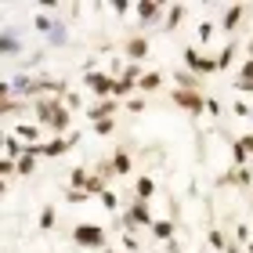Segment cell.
I'll return each mask as SVG.
<instances>
[{
	"instance_id": "obj_48",
	"label": "cell",
	"mask_w": 253,
	"mask_h": 253,
	"mask_svg": "<svg viewBox=\"0 0 253 253\" xmlns=\"http://www.w3.org/2000/svg\"><path fill=\"white\" fill-rule=\"evenodd\" d=\"M250 120H253V116H250Z\"/></svg>"
},
{
	"instance_id": "obj_22",
	"label": "cell",
	"mask_w": 253,
	"mask_h": 253,
	"mask_svg": "<svg viewBox=\"0 0 253 253\" xmlns=\"http://www.w3.org/2000/svg\"><path fill=\"white\" fill-rule=\"evenodd\" d=\"M84 192H87V195H105V192H109V181L101 177V174H90L87 185H84Z\"/></svg>"
},
{
	"instance_id": "obj_3",
	"label": "cell",
	"mask_w": 253,
	"mask_h": 253,
	"mask_svg": "<svg viewBox=\"0 0 253 253\" xmlns=\"http://www.w3.org/2000/svg\"><path fill=\"white\" fill-rule=\"evenodd\" d=\"M181 58H185V69L192 76H217V73H221L217 58H213V54H203L199 47H185V51H181Z\"/></svg>"
},
{
	"instance_id": "obj_6",
	"label": "cell",
	"mask_w": 253,
	"mask_h": 253,
	"mask_svg": "<svg viewBox=\"0 0 253 253\" xmlns=\"http://www.w3.org/2000/svg\"><path fill=\"white\" fill-rule=\"evenodd\" d=\"M163 15H167V7L159 4V0H137L134 4V18L141 22V26H156Z\"/></svg>"
},
{
	"instance_id": "obj_27",
	"label": "cell",
	"mask_w": 253,
	"mask_h": 253,
	"mask_svg": "<svg viewBox=\"0 0 253 253\" xmlns=\"http://www.w3.org/2000/svg\"><path fill=\"white\" fill-rule=\"evenodd\" d=\"M33 174H37V156H22L18 159V177H33Z\"/></svg>"
},
{
	"instance_id": "obj_43",
	"label": "cell",
	"mask_w": 253,
	"mask_h": 253,
	"mask_svg": "<svg viewBox=\"0 0 253 253\" xmlns=\"http://www.w3.org/2000/svg\"><path fill=\"white\" fill-rule=\"evenodd\" d=\"M163 250H167V253H185V250H181V243H177V239H170V243H163Z\"/></svg>"
},
{
	"instance_id": "obj_16",
	"label": "cell",
	"mask_w": 253,
	"mask_h": 253,
	"mask_svg": "<svg viewBox=\"0 0 253 253\" xmlns=\"http://www.w3.org/2000/svg\"><path fill=\"white\" fill-rule=\"evenodd\" d=\"M159 87H163V73H159V69L145 73V76H141V84H137V90H141V94H152V90H159Z\"/></svg>"
},
{
	"instance_id": "obj_5",
	"label": "cell",
	"mask_w": 253,
	"mask_h": 253,
	"mask_svg": "<svg viewBox=\"0 0 253 253\" xmlns=\"http://www.w3.org/2000/svg\"><path fill=\"white\" fill-rule=\"evenodd\" d=\"M170 101H174L181 112H188V116H203V112H206V94H203V90H177L174 87Z\"/></svg>"
},
{
	"instance_id": "obj_36",
	"label": "cell",
	"mask_w": 253,
	"mask_h": 253,
	"mask_svg": "<svg viewBox=\"0 0 253 253\" xmlns=\"http://www.w3.org/2000/svg\"><path fill=\"white\" fill-rule=\"evenodd\" d=\"M130 11H134L130 0H112V15H130Z\"/></svg>"
},
{
	"instance_id": "obj_40",
	"label": "cell",
	"mask_w": 253,
	"mask_h": 253,
	"mask_svg": "<svg viewBox=\"0 0 253 253\" xmlns=\"http://www.w3.org/2000/svg\"><path fill=\"white\" fill-rule=\"evenodd\" d=\"M210 37H213V22H203V26H199V40L206 43Z\"/></svg>"
},
{
	"instance_id": "obj_38",
	"label": "cell",
	"mask_w": 253,
	"mask_h": 253,
	"mask_svg": "<svg viewBox=\"0 0 253 253\" xmlns=\"http://www.w3.org/2000/svg\"><path fill=\"white\" fill-rule=\"evenodd\" d=\"M123 250H130V253H141V243L130 235V232H123Z\"/></svg>"
},
{
	"instance_id": "obj_41",
	"label": "cell",
	"mask_w": 253,
	"mask_h": 253,
	"mask_svg": "<svg viewBox=\"0 0 253 253\" xmlns=\"http://www.w3.org/2000/svg\"><path fill=\"white\" fill-rule=\"evenodd\" d=\"M239 145H243V148H246V156L253 159V134H243V137H239Z\"/></svg>"
},
{
	"instance_id": "obj_14",
	"label": "cell",
	"mask_w": 253,
	"mask_h": 253,
	"mask_svg": "<svg viewBox=\"0 0 253 253\" xmlns=\"http://www.w3.org/2000/svg\"><path fill=\"white\" fill-rule=\"evenodd\" d=\"M26 156V141H22V137H15V134H4V159H18Z\"/></svg>"
},
{
	"instance_id": "obj_39",
	"label": "cell",
	"mask_w": 253,
	"mask_h": 253,
	"mask_svg": "<svg viewBox=\"0 0 253 253\" xmlns=\"http://www.w3.org/2000/svg\"><path fill=\"white\" fill-rule=\"evenodd\" d=\"M221 112H224V109H221V101H217V98H206V116H213V120H217Z\"/></svg>"
},
{
	"instance_id": "obj_13",
	"label": "cell",
	"mask_w": 253,
	"mask_h": 253,
	"mask_svg": "<svg viewBox=\"0 0 253 253\" xmlns=\"http://www.w3.org/2000/svg\"><path fill=\"white\" fill-rule=\"evenodd\" d=\"M69 126H73V112H69L65 109V101H62V109L58 112H54V120H51V126H47V130H54V134H73V130H69Z\"/></svg>"
},
{
	"instance_id": "obj_45",
	"label": "cell",
	"mask_w": 253,
	"mask_h": 253,
	"mask_svg": "<svg viewBox=\"0 0 253 253\" xmlns=\"http://www.w3.org/2000/svg\"><path fill=\"white\" fill-rule=\"evenodd\" d=\"M101 253H120V250H101Z\"/></svg>"
},
{
	"instance_id": "obj_28",
	"label": "cell",
	"mask_w": 253,
	"mask_h": 253,
	"mask_svg": "<svg viewBox=\"0 0 253 253\" xmlns=\"http://www.w3.org/2000/svg\"><path fill=\"white\" fill-rule=\"evenodd\" d=\"M98 203H101V206H105V210H109V213H116V210H120V195H116V192H112V188H109L105 195H98Z\"/></svg>"
},
{
	"instance_id": "obj_35",
	"label": "cell",
	"mask_w": 253,
	"mask_h": 253,
	"mask_svg": "<svg viewBox=\"0 0 253 253\" xmlns=\"http://www.w3.org/2000/svg\"><path fill=\"white\" fill-rule=\"evenodd\" d=\"M87 199H90L87 192H76V188H69V192H65V203H73V206H80V203H87Z\"/></svg>"
},
{
	"instance_id": "obj_9",
	"label": "cell",
	"mask_w": 253,
	"mask_h": 253,
	"mask_svg": "<svg viewBox=\"0 0 253 253\" xmlns=\"http://www.w3.org/2000/svg\"><path fill=\"white\" fill-rule=\"evenodd\" d=\"M123 54H126V62H130V65H141L148 58V40L145 37H130L123 43Z\"/></svg>"
},
{
	"instance_id": "obj_7",
	"label": "cell",
	"mask_w": 253,
	"mask_h": 253,
	"mask_svg": "<svg viewBox=\"0 0 253 253\" xmlns=\"http://www.w3.org/2000/svg\"><path fill=\"white\" fill-rule=\"evenodd\" d=\"M123 109V101L116 98H105V101H94L87 109V123H101V120H116V112Z\"/></svg>"
},
{
	"instance_id": "obj_30",
	"label": "cell",
	"mask_w": 253,
	"mask_h": 253,
	"mask_svg": "<svg viewBox=\"0 0 253 253\" xmlns=\"http://www.w3.org/2000/svg\"><path fill=\"white\" fill-rule=\"evenodd\" d=\"M33 26H37L40 33H47V37H51V33H54V26H58V22H54L51 15H37V18H33Z\"/></svg>"
},
{
	"instance_id": "obj_46",
	"label": "cell",
	"mask_w": 253,
	"mask_h": 253,
	"mask_svg": "<svg viewBox=\"0 0 253 253\" xmlns=\"http://www.w3.org/2000/svg\"><path fill=\"white\" fill-rule=\"evenodd\" d=\"M250 170H253V159H250Z\"/></svg>"
},
{
	"instance_id": "obj_42",
	"label": "cell",
	"mask_w": 253,
	"mask_h": 253,
	"mask_svg": "<svg viewBox=\"0 0 253 253\" xmlns=\"http://www.w3.org/2000/svg\"><path fill=\"white\" fill-rule=\"evenodd\" d=\"M47 40H51V43H65V29H62V26H54V33H51Z\"/></svg>"
},
{
	"instance_id": "obj_44",
	"label": "cell",
	"mask_w": 253,
	"mask_h": 253,
	"mask_svg": "<svg viewBox=\"0 0 253 253\" xmlns=\"http://www.w3.org/2000/svg\"><path fill=\"white\" fill-rule=\"evenodd\" d=\"M235 90H243V94H253V84H246V80H235Z\"/></svg>"
},
{
	"instance_id": "obj_29",
	"label": "cell",
	"mask_w": 253,
	"mask_h": 253,
	"mask_svg": "<svg viewBox=\"0 0 253 253\" xmlns=\"http://www.w3.org/2000/svg\"><path fill=\"white\" fill-rule=\"evenodd\" d=\"M123 109H126V112H134V116H141V112H145V94L126 98V101H123Z\"/></svg>"
},
{
	"instance_id": "obj_33",
	"label": "cell",
	"mask_w": 253,
	"mask_h": 253,
	"mask_svg": "<svg viewBox=\"0 0 253 253\" xmlns=\"http://www.w3.org/2000/svg\"><path fill=\"white\" fill-rule=\"evenodd\" d=\"M62 101H65V109H69V112H80V109H84V98H80L76 90H69V94H65Z\"/></svg>"
},
{
	"instance_id": "obj_1",
	"label": "cell",
	"mask_w": 253,
	"mask_h": 253,
	"mask_svg": "<svg viewBox=\"0 0 253 253\" xmlns=\"http://www.w3.org/2000/svg\"><path fill=\"white\" fill-rule=\"evenodd\" d=\"M73 243L80 250H109V232L101 224H87V221H80L73 228Z\"/></svg>"
},
{
	"instance_id": "obj_23",
	"label": "cell",
	"mask_w": 253,
	"mask_h": 253,
	"mask_svg": "<svg viewBox=\"0 0 253 253\" xmlns=\"http://www.w3.org/2000/svg\"><path fill=\"white\" fill-rule=\"evenodd\" d=\"M87 177H90V170H87V167H73V170H69V188L84 192V185H87Z\"/></svg>"
},
{
	"instance_id": "obj_12",
	"label": "cell",
	"mask_w": 253,
	"mask_h": 253,
	"mask_svg": "<svg viewBox=\"0 0 253 253\" xmlns=\"http://www.w3.org/2000/svg\"><path fill=\"white\" fill-rule=\"evenodd\" d=\"M109 159H112V170H116V177H126V174L134 170V159H130V152H126V148H116Z\"/></svg>"
},
{
	"instance_id": "obj_25",
	"label": "cell",
	"mask_w": 253,
	"mask_h": 253,
	"mask_svg": "<svg viewBox=\"0 0 253 253\" xmlns=\"http://www.w3.org/2000/svg\"><path fill=\"white\" fill-rule=\"evenodd\" d=\"M26 112V101H15V98H7V101H0V116L11 120V116H22Z\"/></svg>"
},
{
	"instance_id": "obj_26",
	"label": "cell",
	"mask_w": 253,
	"mask_h": 253,
	"mask_svg": "<svg viewBox=\"0 0 253 253\" xmlns=\"http://www.w3.org/2000/svg\"><path fill=\"white\" fill-rule=\"evenodd\" d=\"M206 239H210V246H213L217 253H228V246H232V243L224 239V232H221V228H210V232H206Z\"/></svg>"
},
{
	"instance_id": "obj_47",
	"label": "cell",
	"mask_w": 253,
	"mask_h": 253,
	"mask_svg": "<svg viewBox=\"0 0 253 253\" xmlns=\"http://www.w3.org/2000/svg\"><path fill=\"white\" fill-rule=\"evenodd\" d=\"M250 206H253V203H250Z\"/></svg>"
},
{
	"instance_id": "obj_18",
	"label": "cell",
	"mask_w": 253,
	"mask_h": 253,
	"mask_svg": "<svg viewBox=\"0 0 253 253\" xmlns=\"http://www.w3.org/2000/svg\"><path fill=\"white\" fill-rule=\"evenodd\" d=\"M152 235L159 239V243H170V239L177 235V224L170 221V217H167V221H156V224H152Z\"/></svg>"
},
{
	"instance_id": "obj_20",
	"label": "cell",
	"mask_w": 253,
	"mask_h": 253,
	"mask_svg": "<svg viewBox=\"0 0 253 253\" xmlns=\"http://www.w3.org/2000/svg\"><path fill=\"white\" fill-rule=\"evenodd\" d=\"M181 18H185V4H170V11H167V22H163V29H167V33H174V29L181 26Z\"/></svg>"
},
{
	"instance_id": "obj_2",
	"label": "cell",
	"mask_w": 253,
	"mask_h": 253,
	"mask_svg": "<svg viewBox=\"0 0 253 253\" xmlns=\"http://www.w3.org/2000/svg\"><path fill=\"white\" fill-rule=\"evenodd\" d=\"M156 224V217H152V210H148V203L145 199H134L130 206L123 210V217H120V228L123 232H137V228H152Z\"/></svg>"
},
{
	"instance_id": "obj_10",
	"label": "cell",
	"mask_w": 253,
	"mask_h": 253,
	"mask_svg": "<svg viewBox=\"0 0 253 253\" xmlns=\"http://www.w3.org/2000/svg\"><path fill=\"white\" fill-rule=\"evenodd\" d=\"M243 15H246V7H243V4L224 7V11H221V29H224V33H235L239 26H243Z\"/></svg>"
},
{
	"instance_id": "obj_17",
	"label": "cell",
	"mask_w": 253,
	"mask_h": 253,
	"mask_svg": "<svg viewBox=\"0 0 253 253\" xmlns=\"http://www.w3.org/2000/svg\"><path fill=\"white\" fill-rule=\"evenodd\" d=\"M152 195H156V181L152 177H148V174H141V177H137V185H134V199H152Z\"/></svg>"
},
{
	"instance_id": "obj_8",
	"label": "cell",
	"mask_w": 253,
	"mask_h": 253,
	"mask_svg": "<svg viewBox=\"0 0 253 253\" xmlns=\"http://www.w3.org/2000/svg\"><path fill=\"white\" fill-rule=\"evenodd\" d=\"M58 109H62V98H33V116H37L40 126H51Z\"/></svg>"
},
{
	"instance_id": "obj_24",
	"label": "cell",
	"mask_w": 253,
	"mask_h": 253,
	"mask_svg": "<svg viewBox=\"0 0 253 253\" xmlns=\"http://www.w3.org/2000/svg\"><path fill=\"white\" fill-rule=\"evenodd\" d=\"M235 54H239V43H228V47H221V54H217V65H221V73L235 65Z\"/></svg>"
},
{
	"instance_id": "obj_15",
	"label": "cell",
	"mask_w": 253,
	"mask_h": 253,
	"mask_svg": "<svg viewBox=\"0 0 253 253\" xmlns=\"http://www.w3.org/2000/svg\"><path fill=\"white\" fill-rule=\"evenodd\" d=\"M22 51V43H18V37L11 29H4V37H0V54H4V58H15V54Z\"/></svg>"
},
{
	"instance_id": "obj_34",
	"label": "cell",
	"mask_w": 253,
	"mask_h": 253,
	"mask_svg": "<svg viewBox=\"0 0 253 253\" xmlns=\"http://www.w3.org/2000/svg\"><path fill=\"white\" fill-rule=\"evenodd\" d=\"M250 235H253V232H250V224H246V221H243V224H235V239H239L243 246H250V243H253Z\"/></svg>"
},
{
	"instance_id": "obj_37",
	"label": "cell",
	"mask_w": 253,
	"mask_h": 253,
	"mask_svg": "<svg viewBox=\"0 0 253 253\" xmlns=\"http://www.w3.org/2000/svg\"><path fill=\"white\" fill-rule=\"evenodd\" d=\"M239 80H246V84H253V58H246L243 65H239Z\"/></svg>"
},
{
	"instance_id": "obj_4",
	"label": "cell",
	"mask_w": 253,
	"mask_h": 253,
	"mask_svg": "<svg viewBox=\"0 0 253 253\" xmlns=\"http://www.w3.org/2000/svg\"><path fill=\"white\" fill-rule=\"evenodd\" d=\"M116 80L120 76H112V73H101V69H90V73L84 76V87L94 94L98 101H105V98H112L116 94Z\"/></svg>"
},
{
	"instance_id": "obj_11",
	"label": "cell",
	"mask_w": 253,
	"mask_h": 253,
	"mask_svg": "<svg viewBox=\"0 0 253 253\" xmlns=\"http://www.w3.org/2000/svg\"><path fill=\"white\" fill-rule=\"evenodd\" d=\"M11 134H15V137H22L26 145H43V141H40V137H43V134H40V123H18Z\"/></svg>"
},
{
	"instance_id": "obj_21",
	"label": "cell",
	"mask_w": 253,
	"mask_h": 253,
	"mask_svg": "<svg viewBox=\"0 0 253 253\" xmlns=\"http://www.w3.org/2000/svg\"><path fill=\"white\" fill-rule=\"evenodd\" d=\"M174 80H177V90H199V76H192L188 69H177Z\"/></svg>"
},
{
	"instance_id": "obj_31",
	"label": "cell",
	"mask_w": 253,
	"mask_h": 253,
	"mask_svg": "<svg viewBox=\"0 0 253 253\" xmlns=\"http://www.w3.org/2000/svg\"><path fill=\"white\" fill-rule=\"evenodd\" d=\"M90 130L101 134V137H109V134H116V120H101V123H90Z\"/></svg>"
},
{
	"instance_id": "obj_19",
	"label": "cell",
	"mask_w": 253,
	"mask_h": 253,
	"mask_svg": "<svg viewBox=\"0 0 253 253\" xmlns=\"http://www.w3.org/2000/svg\"><path fill=\"white\" fill-rule=\"evenodd\" d=\"M54 224H58V213H54V206L47 203V206L40 210V217H37V228H40V232H51Z\"/></svg>"
},
{
	"instance_id": "obj_32",
	"label": "cell",
	"mask_w": 253,
	"mask_h": 253,
	"mask_svg": "<svg viewBox=\"0 0 253 253\" xmlns=\"http://www.w3.org/2000/svg\"><path fill=\"white\" fill-rule=\"evenodd\" d=\"M15 174H18V163H15V159H0V177L11 181Z\"/></svg>"
}]
</instances>
